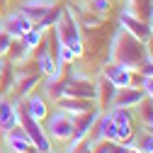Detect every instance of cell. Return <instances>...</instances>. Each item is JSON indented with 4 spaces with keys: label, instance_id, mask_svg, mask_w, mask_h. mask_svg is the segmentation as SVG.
<instances>
[{
    "label": "cell",
    "instance_id": "cell-1",
    "mask_svg": "<svg viewBox=\"0 0 153 153\" xmlns=\"http://www.w3.org/2000/svg\"><path fill=\"white\" fill-rule=\"evenodd\" d=\"M143 59H146V44L143 42H139L136 36H131L122 27L112 34L105 63H119V66H124L129 71H136Z\"/></svg>",
    "mask_w": 153,
    "mask_h": 153
},
{
    "label": "cell",
    "instance_id": "cell-2",
    "mask_svg": "<svg viewBox=\"0 0 153 153\" xmlns=\"http://www.w3.org/2000/svg\"><path fill=\"white\" fill-rule=\"evenodd\" d=\"M44 129L49 134V139L53 143H61L66 146L71 139H73V134H75V117H71V114H66L63 109L56 107L53 112L46 114V119H44Z\"/></svg>",
    "mask_w": 153,
    "mask_h": 153
},
{
    "label": "cell",
    "instance_id": "cell-3",
    "mask_svg": "<svg viewBox=\"0 0 153 153\" xmlns=\"http://www.w3.org/2000/svg\"><path fill=\"white\" fill-rule=\"evenodd\" d=\"M20 126L27 131V136H29L32 146L39 151V153H51V151H53V141L49 139V134H46L44 124L36 122V119H32L22 107H20Z\"/></svg>",
    "mask_w": 153,
    "mask_h": 153
},
{
    "label": "cell",
    "instance_id": "cell-4",
    "mask_svg": "<svg viewBox=\"0 0 153 153\" xmlns=\"http://www.w3.org/2000/svg\"><path fill=\"white\" fill-rule=\"evenodd\" d=\"M100 73L114 88H129V85H139L141 83V73L139 71H129V68H124L119 63H105V68Z\"/></svg>",
    "mask_w": 153,
    "mask_h": 153
},
{
    "label": "cell",
    "instance_id": "cell-5",
    "mask_svg": "<svg viewBox=\"0 0 153 153\" xmlns=\"http://www.w3.org/2000/svg\"><path fill=\"white\" fill-rule=\"evenodd\" d=\"M20 107L29 114L32 119H36V122H44L46 119V114L51 112V100L46 97V95L36 88L34 92H29L25 100H20Z\"/></svg>",
    "mask_w": 153,
    "mask_h": 153
},
{
    "label": "cell",
    "instance_id": "cell-6",
    "mask_svg": "<svg viewBox=\"0 0 153 153\" xmlns=\"http://www.w3.org/2000/svg\"><path fill=\"white\" fill-rule=\"evenodd\" d=\"M66 95H71V97H83V100H95V80L88 78L85 73L73 71L66 78Z\"/></svg>",
    "mask_w": 153,
    "mask_h": 153
},
{
    "label": "cell",
    "instance_id": "cell-7",
    "mask_svg": "<svg viewBox=\"0 0 153 153\" xmlns=\"http://www.w3.org/2000/svg\"><path fill=\"white\" fill-rule=\"evenodd\" d=\"M92 143H97V141H112V143H119V134H117V124L112 122L109 117V112L102 109L100 112V117L97 122H95L92 131H90V136H88Z\"/></svg>",
    "mask_w": 153,
    "mask_h": 153
},
{
    "label": "cell",
    "instance_id": "cell-8",
    "mask_svg": "<svg viewBox=\"0 0 153 153\" xmlns=\"http://www.w3.org/2000/svg\"><path fill=\"white\" fill-rule=\"evenodd\" d=\"M0 25H3V29L12 36V39H22V36L34 27V22L29 20V17L20 10H12L7 15H3V20H0Z\"/></svg>",
    "mask_w": 153,
    "mask_h": 153
},
{
    "label": "cell",
    "instance_id": "cell-9",
    "mask_svg": "<svg viewBox=\"0 0 153 153\" xmlns=\"http://www.w3.org/2000/svg\"><path fill=\"white\" fill-rule=\"evenodd\" d=\"M15 126H20V100L0 97V136Z\"/></svg>",
    "mask_w": 153,
    "mask_h": 153
},
{
    "label": "cell",
    "instance_id": "cell-10",
    "mask_svg": "<svg viewBox=\"0 0 153 153\" xmlns=\"http://www.w3.org/2000/svg\"><path fill=\"white\" fill-rule=\"evenodd\" d=\"M109 117L112 122L117 124V134H119V141L131 139L134 136V124H136V117H134V109H124V107H109Z\"/></svg>",
    "mask_w": 153,
    "mask_h": 153
},
{
    "label": "cell",
    "instance_id": "cell-11",
    "mask_svg": "<svg viewBox=\"0 0 153 153\" xmlns=\"http://www.w3.org/2000/svg\"><path fill=\"white\" fill-rule=\"evenodd\" d=\"M119 27L126 29L131 36H136V39L143 42V44L153 34V29H151V25L146 20H141V17H136V15H129V12H119Z\"/></svg>",
    "mask_w": 153,
    "mask_h": 153
},
{
    "label": "cell",
    "instance_id": "cell-12",
    "mask_svg": "<svg viewBox=\"0 0 153 153\" xmlns=\"http://www.w3.org/2000/svg\"><path fill=\"white\" fill-rule=\"evenodd\" d=\"M146 100V92L139 85H129V88H117L114 92L112 107H124V109H134L136 105H141Z\"/></svg>",
    "mask_w": 153,
    "mask_h": 153
},
{
    "label": "cell",
    "instance_id": "cell-13",
    "mask_svg": "<svg viewBox=\"0 0 153 153\" xmlns=\"http://www.w3.org/2000/svg\"><path fill=\"white\" fill-rule=\"evenodd\" d=\"M0 139H3V146L7 148V153H27V151L32 148V141H29L27 131H25L22 126L10 129V131L3 134Z\"/></svg>",
    "mask_w": 153,
    "mask_h": 153
},
{
    "label": "cell",
    "instance_id": "cell-14",
    "mask_svg": "<svg viewBox=\"0 0 153 153\" xmlns=\"http://www.w3.org/2000/svg\"><path fill=\"white\" fill-rule=\"evenodd\" d=\"M56 5H59V0H25V3L17 7V10L25 12L32 22H39L42 17H46Z\"/></svg>",
    "mask_w": 153,
    "mask_h": 153
},
{
    "label": "cell",
    "instance_id": "cell-15",
    "mask_svg": "<svg viewBox=\"0 0 153 153\" xmlns=\"http://www.w3.org/2000/svg\"><path fill=\"white\" fill-rule=\"evenodd\" d=\"M53 105L59 107V109H63L66 114H71V117H78V114H85V112H90L92 107H97V105H95V100L71 97V95H63V97H59Z\"/></svg>",
    "mask_w": 153,
    "mask_h": 153
},
{
    "label": "cell",
    "instance_id": "cell-16",
    "mask_svg": "<svg viewBox=\"0 0 153 153\" xmlns=\"http://www.w3.org/2000/svg\"><path fill=\"white\" fill-rule=\"evenodd\" d=\"M114 92H117V88H114L102 73H97V78H95V105L100 109H109L112 100H114Z\"/></svg>",
    "mask_w": 153,
    "mask_h": 153
},
{
    "label": "cell",
    "instance_id": "cell-17",
    "mask_svg": "<svg viewBox=\"0 0 153 153\" xmlns=\"http://www.w3.org/2000/svg\"><path fill=\"white\" fill-rule=\"evenodd\" d=\"M15 78H17V66L7 59V56H3V59H0V97H10L12 95Z\"/></svg>",
    "mask_w": 153,
    "mask_h": 153
},
{
    "label": "cell",
    "instance_id": "cell-18",
    "mask_svg": "<svg viewBox=\"0 0 153 153\" xmlns=\"http://www.w3.org/2000/svg\"><path fill=\"white\" fill-rule=\"evenodd\" d=\"M56 56H53V51H51V46H46V44H42L39 49L34 51V68H36V73L42 75H49V73H53L56 71Z\"/></svg>",
    "mask_w": 153,
    "mask_h": 153
},
{
    "label": "cell",
    "instance_id": "cell-19",
    "mask_svg": "<svg viewBox=\"0 0 153 153\" xmlns=\"http://www.w3.org/2000/svg\"><path fill=\"white\" fill-rule=\"evenodd\" d=\"M100 112H102L100 107H92L90 112L78 114V117H75V134H73V139H88L92 126H95V122H97V117H100Z\"/></svg>",
    "mask_w": 153,
    "mask_h": 153
},
{
    "label": "cell",
    "instance_id": "cell-20",
    "mask_svg": "<svg viewBox=\"0 0 153 153\" xmlns=\"http://www.w3.org/2000/svg\"><path fill=\"white\" fill-rule=\"evenodd\" d=\"M44 34H46V32H42L39 27H32V29H29V32L22 36V39H20V44L25 46V51H27L29 56H32L36 49H39V46H42V42H44Z\"/></svg>",
    "mask_w": 153,
    "mask_h": 153
},
{
    "label": "cell",
    "instance_id": "cell-21",
    "mask_svg": "<svg viewBox=\"0 0 153 153\" xmlns=\"http://www.w3.org/2000/svg\"><path fill=\"white\" fill-rule=\"evenodd\" d=\"M134 139H136V148L141 153H153V134L148 129H141V131H134Z\"/></svg>",
    "mask_w": 153,
    "mask_h": 153
},
{
    "label": "cell",
    "instance_id": "cell-22",
    "mask_svg": "<svg viewBox=\"0 0 153 153\" xmlns=\"http://www.w3.org/2000/svg\"><path fill=\"white\" fill-rule=\"evenodd\" d=\"M92 141L90 139H71L63 148V153H92Z\"/></svg>",
    "mask_w": 153,
    "mask_h": 153
},
{
    "label": "cell",
    "instance_id": "cell-23",
    "mask_svg": "<svg viewBox=\"0 0 153 153\" xmlns=\"http://www.w3.org/2000/svg\"><path fill=\"white\" fill-rule=\"evenodd\" d=\"M83 5H85L90 12H95V15L105 17V15L109 12V7H112V0H85Z\"/></svg>",
    "mask_w": 153,
    "mask_h": 153
},
{
    "label": "cell",
    "instance_id": "cell-24",
    "mask_svg": "<svg viewBox=\"0 0 153 153\" xmlns=\"http://www.w3.org/2000/svg\"><path fill=\"white\" fill-rule=\"evenodd\" d=\"M12 36L3 29V25H0V59H3V56H7V51H10V46H12Z\"/></svg>",
    "mask_w": 153,
    "mask_h": 153
},
{
    "label": "cell",
    "instance_id": "cell-25",
    "mask_svg": "<svg viewBox=\"0 0 153 153\" xmlns=\"http://www.w3.org/2000/svg\"><path fill=\"white\" fill-rule=\"evenodd\" d=\"M139 88L146 92V100H151V102H153V75H146V78L141 75V83H139Z\"/></svg>",
    "mask_w": 153,
    "mask_h": 153
},
{
    "label": "cell",
    "instance_id": "cell-26",
    "mask_svg": "<svg viewBox=\"0 0 153 153\" xmlns=\"http://www.w3.org/2000/svg\"><path fill=\"white\" fill-rule=\"evenodd\" d=\"M112 153H141L136 146H129V143H114V151Z\"/></svg>",
    "mask_w": 153,
    "mask_h": 153
},
{
    "label": "cell",
    "instance_id": "cell-27",
    "mask_svg": "<svg viewBox=\"0 0 153 153\" xmlns=\"http://www.w3.org/2000/svg\"><path fill=\"white\" fill-rule=\"evenodd\" d=\"M0 153H7V148H5V146H3V143H0Z\"/></svg>",
    "mask_w": 153,
    "mask_h": 153
},
{
    "label": "cell",
    "instance_id": "cell-28",
    "mask_svg": "<svg viewBox=\"0 0 153 153\" xmlns=\"http://www.w3.org/2000/svg\"><path fill=\"white\" fill-rule=\"evenodd\" d=\"M7 5V0H0V7H5Z\"/></svg>",
    "mask_w": 153,
    "mask_h": 153
},
{
    "label": "cell",
    "instance_id": "cell-29",
    "mask_svg": "<svg viewBox=\"0 0 153 153\" xmlns=\"http://www.w3.org/2000/svg\"><path fill=\"white\" fill-rule=\"evenodd\" d=\"M51 153H61V151H56V148H53V151H51Z\"/></svg>",
    "mask_w": 153,
    "mask_h": 153
},
{
    "label": "cell",
    "instance_id": "cell-30",
    "mask_svg": "<svg viewBox=\"0 0 153 153\" xmlns=\"http://www.w3.org/2000/svg\"><path fill=\"white\" fill-rule=\"evenodd\" d=\"M151 3H153V0H151Z\"/></svg>",
    "mask_w": 153,
    "mask_h": 153
}]
</instances>
